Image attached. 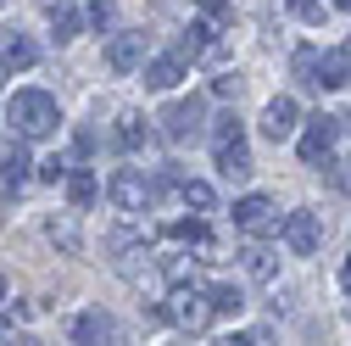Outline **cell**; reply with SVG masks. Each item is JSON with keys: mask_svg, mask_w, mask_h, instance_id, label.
Returning <instances> with one entry per match:
<instances>
[{"mask_svg": "<svg viewBox=\"0 0 351 346\" xmlns=\"http://www.w3.org/2000/svg\"><path fill=\"white\" fill-rule=\"evenodd\" d=\"M340 285H346V296H351V257H346V268H340Z\"/></svg>", "mask_w": 351, "mask_h": 346, "instance_id": "34", "label": "cell"}, {"mask_svg": "<svg viewBox=\"0 0 351 346\" xmlns=\"http://www.w3.org/2000/svg\"><path fill=\"white\" fill-rule=\"evenodd\" d=\"M212 157H217V173H223L229 185L251 179V151H245V140H234V146H217Z\"/></svg>", "mask_w": 351, "mask_h": 346, "instance_id": "14", "label": "cell"}, {"mask_svg": "<svg viewBox=\"0 0 351 346\" xmlns=\"http://www.w3.org/2000/svg\"><path fill=\"white\" fill-rule=\"evenodd\" d=\"M17 346H39V341H17Z\"/></svg>", "mask_w": 351, "mask_h": 346, "instance_id": "37", "label": "cell"}, {"mask_svg": "<svg viewBox=\"0 0 351 346\" xmlns=\"http://www.w3.org/2000/svg\"><path fill=\"white\" fill-rule=\"evenodd\" d=\"M295 123H301V106H295L290 95H274V101H268V112H262V135L279 146V140H290V135H295Z\"/></svg>", "mask_w": 351, "mask_h": 346, "instance_id": "10", "label": "cell"}, {"mask_svg": "<svg viewBox=\"0 0 351 346\" xmlns=\"http://www.w3.org/2000/svg\"><path fill=\"white\" fill-rule=\"evenodd\" d=\"M274 263H279L274 246H256V240H251V246L240 251V268H245L251 279H274Z\"/></svg>", "mask_w": 351, "mask_h": 346, "instance_id": "18", "label": "cell"}, {"mask_svg": "<svg viewBox=\"0 0 351 346\" xmlns=\"http://www.w3.org/2000/svg\"><path fill=\"white\" fill-rule=\"evenodd\" d=\"M223 346H268V341H262V335H229Z\"/></svg>", "mask_w": 351, "mask_h": 346, "instance_id": "33", "label": "cell"}, {"mask_svg": "<svg viewBox=\"0 0 351 346\" xmlns=\"http://www.w3.org/2000/svg\"><path fill=\"white\" fill-rule=\"evenodd\" d=\"M346 84H351V51L335 45L313 62V90H346Z\"/></svg>", "mask_w": 351, "mask_h": 346, "instance_id": "8", "label": "cell"}, {"mask_svg": "<svg viewBox=\"0 0 351 346\" xmlns=\"http://www.w3.org/2000/svg\"><path fill=\"white\" fill-rule=\"evenodd\" d=\"M145 128H151V123H145L140 112H117V135H112V146H117V151H140V146H145Z\"/></svg>", "mask_w": 351, "mask_h": 346, "instance_id": "17", "label": "cell"}, {"mask_svg": "<svg viewBox=\"0 0 351 346\" xmlns=\"http://www.w3.org/2000/svg\"><path fill=\"white\" fill-rule=\"evenodd\" d=\"M145 56V34H112V45H106V67L112 73H134Z\"/></svg>", "mask_w": 351, "mask_h": 346, "instance_id": "12", "label": "cell"}, {"mask_svg": "<svg viewBox=\"0 0 351 346\" xmlns=\"http://www.w3.org/2000/svg\"><path fill=\"white\" fill-rule=\"evenodd\" d=\"M167 324H179V330H190V335H201L217 313H212V290H195V285H173L167 290Z\"/></svg>", "mask_w": 351, "mask_h": 346, "instance_id": "2", "label": "cell"}, {"mask_svg": "<svg viewBox=\"0 0 351 346\" xmlns=\"http://www.w3.org/2000/svg\"><path fill=\"white\" fill-rule=\"evenodd\" d=\"M6 117H12V128H17V140H51L56 128H62V106H56V95H45V90H17L12 106H6Z\"/></svg>", "mask_w": 351, "mask_h": 346, "instance_id": "1", "label": "cell"}, {"mask_svg": "<svg viewBox=\"0 0 351 346\" xmlns=\"http://www.w3.org/2000/svg\"><path fill=\"white\" fill-rule=\"evenodd\" d=\"M313 62H318V51H295V73L301 78H313Z\"/></svg>", "mask_w": 351, "mask_h": 346, "instance_id": "32", "label": "cell"}, {"mask_svg": "<svg viewBox=\"0 0 351 346\" xmlns=\"http://www.w3.org/2000/svg\"><path fill=\"white\" fill-rule=\"evenodd\" d=\"M39 179H51V185H56V179H67V162H62V157H51L45 168H39Z\"/></svg>", "mask_w": 351, "mask_h": 346, "instance_id": "30", "label": "cell"}, {"mask_svg": "<svg viewBox=\"0 0 351 346\" xmlns=\"http://www.w3.org/2000/svg\"><path fill=\"white\" fill-rule=\"evenodd\" d=\"M45 240H56L62 251H78V246H84V235H78L73 218H45Z\"/></svg>", "mask_w": 351, "mask_h": 346, "instance_id": "21", "label": "cell"}, {"mask_svg": "<svg viewBox=\"0 0 351 346\" xmlns=\"http://www.w3.org/2000/svg\"><path fill=\"white\" fill-rule=\"evenodd\" d=\"M173 56L179 62H223V39L212 34V23H190L184 39L173 45Z\"/></svg>", "mask_w": 351, "mask_h": 346, "instance_id": "5", "label": "cell"}, {"mask_svg": "<svg viewBox=\"0 0 351 346\" xmlns=\"http://www.w3.org/2000/svg\"><path fill=\"white\" fill-rule=\"evenodd\" d=\"M234 224L245 229V235H262L274 224V201L268 196H245V201H234Z\"/></svg>", "mask_w": 351, "mask_h": 346, "instance_id": "13", "label": "cell"}, {"mask_svg": "<svg viewBox=\"0 0 351 346\" xmlns=\"http://www.w3.org/2000/svg\"><path fill=\"white\" fill-rule=\"evenodd\" d=\"M335 128H340L335 117H313V123H306V135L295 140V151H301V162H306V168H318V162L335 151Z\"/></svg>", "mask_w": 351, "mask_h": 346, "instance_id": "9", "label": "cell"}, {"mask_svg": "<svg viewBox=\"0 0 351 346\" xmlns=\"http://www.w3.org/2000/svg\"><path fill=\"white\" fill-rule=\"evenodd\" d=\"M179 196H184V207H195V212L212 207V185H201V179H179Z\"/></svg>", "mask_w": 351, "mask_h": 346, "instance_id": "23", "label": "cell"}, {"mask_svg": "<svg viewBox=\"0 0 351 346\" xmlns=\"http://www.w3.org/2000/svg\"><path fill=\"white\" fill-rule=\"evenodd\" d=\"M201 12H206L212 23H223V17H229V0H201Z\"/></svg>", "mask_w": 351, "mask_h": 346, "instance_id": "31", "label": "cell"}, {"mask_svg": "<svg viewBox=\"0 0 351 346\" xmlns=\"http://www.w3.org/2000/svg\"><path fill=\"white\" fill-rule=\"evenodd\" d=\"M240 90H245L240 73H217V78H212V95H223V101H229V95H240Z\"/></svg>", "mask_w": 351, "mask_h": 346, "instance_id": "27", "label": "cell"}, {"mask_svg": "<svg viewBox=\"0 0 351 346\" xmlns=\"http://www.w3.org/2000/svg\"><path fill=\"white\" fill-rule=\"evenodd\" d=\"M212 128H217V146H234V140H245V128H240V117H234V112H223Z\"/></svg>", "mask_w": 351, "mask_h": 346, "instance_id": "25", "label": "cell"}, {"mask_svg": "<svg viewBox=\"0 0 351 346\" xmlns=\"http://www.w3.org/2000/svg\"><path fill=\"white\" fill-rule=\"evenodd\" d=\"M201 112H206V106H201L195 95H190V101H173V106L162 112V135H167L173 146H184L195 128H201Z\"/></svg>", "mask_w": 351, "mask_h": 346, "instance_id": "7", "label": "cell"}, {"mask_svg": "<svg viewBox=\"0 0 351 346\" xmlns=\"http://www.w3.org/2000/svg\"><path fill=\"white\" fill-rule=\"evenodd\" d=\"M73 341H78V346H123V330H117V319H112V313L84 308V313L73 319Z\"/></svg>", "mask_w": 351, "mask_h": 346, "instance_id": "3", "label": "cell"}, {"mask_svg": "<svg viewBox=\"0 0 351 346\" xmlns=\"http://www.w3.org/2000/svg\"><path fill=\"white\" fill-rule=\"evenodd\" d=\"M39 67V45L23 34H0V73H28Z\"/></svg>", "mask_w": 351, "mask_h": 346, "instance_id": "11", "label": "cell"}, {"mask_svg": "<svg viewBox=\"0 0 351 346\" xmlns=\"http://www.w3.org/2000/svg\"><path fill=\"white\" fill-rule=\"evenodd\" d=\"M95 196H101V185H95V173H90V168L67 173V201H73V207H90Z\"/></svg>", "mask_w": 351, "mask_h": 346, "instance_id": "20", "label": "cell"}, {"mask_svg": "<svg viewBox=\"0 0 351 346\" xmlns=\"http://www.w3.org/2000/svg\"><path fill=\"white\" fill-rule=\"evenodd\" d=\"M78 28H84L78 6H73V0H56V6H51V34H56L62 45H67V39H78Z\"/></svg>", "mask_w": 351, "mask_h": 346, "instance_id": "19", "label": "cell"}, {"mask_svg": "<svg viewBox=\"0 0 351 346\" xmlns=\"http://www.w3.org/2000/svg\"><path fill=\"white\" fill-rule=\"evenodd\" d=\"M285 246L295 251V257H313L318 246H324V218H318V212H290V218H285Z\"/></svg>", "mask_w": 351, "mask_h": 346, "instance_id": "6", "label": "cell"}, {"mask_svg": "<svg viewBox=\"0 0 351 346\" xmlns=\"http://www.w3.org/2000/svg\"><path fill=\"white\" fill-rule=\"evenodd\" d=\"M0 301H6V274H0Z\"/></svg>", "mask_w": 351, "mask_h": 346, "instance_id": "35", "label": "cell"}, {"mask_svg": "<svg viewBox=\"0 0 351 346\" xmlns=\"http://www.w3.org/2000/svg\"><path fill=\"white\" fill-rule=\"evenodd\" d=\"M335 6H340V12H351V0H335Z\"/></svg>", "mask_w": 351, "mask_h": 346, "instance_id": "36", "label": "cell"}, {"mask_svg": "<svg viewBox=\"0 0 351 346\" xmlns=\"http://www.w3.org/2000/svg\"><path fill=\"white\" fill-rule=\"evenodd\" d=\"M106 246H112V251H117V257H123V251H128V246H145V229H140V224H117V229H112V235H106Z\"/></svg>", "mask_w": 351, "mask_h": 346, "instance_id": "22", "label": "cell"}, {"mask_svg": "<svg viewBox=\"0 0 351 346\" xmlns=\"http://www.w3.org/2000/svg\"><path fill=\"white\" fill-rule=\"evenodd\" d=\"M290 12H295L301 23H324V6H318V0H290Z\"/></svg>", "mask_w": 351, "mask_h": 346, "instance_id": "28", "label": "cell"}, {"mask_svg": "<svg viewBox=\"0 0 351 346\" xmlns=\"http://www.w3.org/2000/svg\"><path fill=\"white\" fill-rule=\"evenodd\" d=\"M173 84H184V62L179 56H156V62H145V90H173Z\"/></svg>", "mask_w": 351, "mask_h": 346, "instance_id": "16", "label": "cell"}, {"mask_svg": "<svg viewBox=\"0 0 351 346\" xmlns=\"http://www.w3.org/2000/svg\"><path fill=\"white\" fill-rule=\"evenodd\" d=\"M151 196H156V185L145 179L140 168H117V173H112V201H117L123 212H145Z\"/></svg>", "mask_w": 351, "mask_h": 346, "instance_id": "4", "label": "cell"}, {"mask_svg": "<svg viewBox=\"0 0 351 346\" xmlns=\"http://www.w3.org/2000/svg\"><path fill=\"white\" fill-rule=\"evenodd\" d=\"M173 240H195V246H206V224H201V218H190V224H173Z\"/></svg>", "mask_w": 351, "mask_h": 346, "instance_id": "26", "label": "cell"}, {"mask_svg": "<svg viewBox=\"0 0 351 346\" xmlns=\"http://www.w3.org/2000/svg\"><path fill=\"white\" fill-rule=\"evenodd\" d=\"M23 179H28V146L0 140V185H23Z\"/></svg>", "mask_w": 351, "mask_h": 346, "instance_id": "15", "label": "cell"}, {"mask_svg": "<svg viewBox=\"0 0 351 346\" xmlns=\"http://www.w3.org/2000/svg\"><path fill=\"white\" fill-rule=\"evenodd\" d=\"M112 17H117V12H112V0H90V23H95V28H106Z\"/></svg>", "mask_w": 351, "mask_h": 346, "instance_id": "29", "label": "cell"}, {"mask_svg": "<svg viewBox=\"0 0 351 346\" xmlns=\"http://www.w3.org/2000/svg\"><path fill=\"white\" fill-rule=\"evenodd\" d=\"M240 308H245V296H240L234 285H217V290H212V313H240Z\"/></svg>", "mask_w": 351, "mask_h": 346, "instance_id": "24", "label": "cell"}]
</instances>
